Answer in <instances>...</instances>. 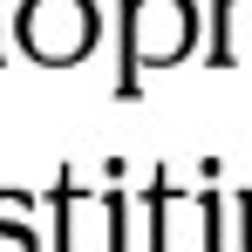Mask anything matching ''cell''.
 Masks as SVG:
<instances>
[]
</instances>
